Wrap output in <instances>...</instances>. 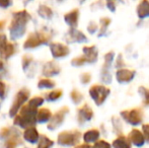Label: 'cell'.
Returning a JSON list of instances; mask_svg holds the SVG:
<instances>
[{
    "mask_svg": "<svg viewBox=\"0 0 149 148\" xmlns=\"http://www.w3.org/2000/svg\"><path fill=\"white\" fill-rule=\"evenodd\" d=\"M111 93V89L107 86L100 84H94L90 87L89 94L91 99L94 101L96 106H102L106 101L107 97Z\"/></svg>",
    "mask_w": 149,
    "mask_h": 148,
    "instance_id": "obj_1",
    "label": "cell"
},
{
    "mask_svg": "<svg viewBox=\"0 0 149 148\" xmlns=\"http://www.w3.org/2000/svg\"><path fill=\"white\" fill-rule=\"evenodd\" d=\"M121 117L130 125L133 126H137L140 125L141 122L143 121V111L140 108H134V109L130 110H124L120 113Z\"/></svg>",
    "mask_w": 149,
    "mask_h": 148,
    "instance_id": "obj_2",
    "label": "cell"
},
{
    "mask_svg": "<svg viewBox=\"0 0 149 148\" xmlns=\"http://www.w3.org/2000/svg\"><path fill=\"white\" fill-rule=\"evenodd\" d=\"M115 52L110 51L104 55V63L102 68V72H100V78L104 83L109 84L112 82V74H111V65L114 60Z\"/></svg>",
    "mask_w": 149,
    "mask_h": 148,
    "instance_id": "obj_3",
    "label": "cell"
},
{
    "mask_svg": "<svg viewBox=\"0 0 149 148\" xmlns=\"http://www.w3.org/2000/svg\"><path fill=\"white\" fill-rule=\"evenodd\" d=\"M81 134L79 131H72V132H63L58 137V142L61 145H74L78 142Z\"/></svg>",
    "mask_w": 149,
    "mask_h": 148,
    "instance_id": "obj_4",
    "label": "cell"
},
{
    "mask_svg": "<svg viewBox=\"0 0 149 148\" xmlns=\"http://www.w3.org/2000/svg\"><path fill=\"white\" fill-rule=\"evenodd\" d=\"M135 74V70L122 68V69H118V71L116 72V78L119 83H129L133 80Z\"/></svg>",
    "mask_w": 149,
    "mask_h": 148,
    "instance_id": "obj_5",
    "label": "cell"
},
{
    "mask_svg": "<svg viewBox=\"0 0 149 148\" xmlns=\"http://www.w3.org/2000/svg\"><path fill=\"white\" fill-rule=\"evenodd\" d=\"M128 139H129L130 143H132V144H134L137 147L143 146L144 143H145V139H144L143 134L138 129H132L131 132L128 135Z\"/></svg>",
    "mask_w": 149,
    "mask_h": 148,
    "instance_id": "obj_6",
    "label": "cell"
},
{
    "mask_svg": "<svg viewBox=\"0 0 149 148\" xmlns=\"http://www.w3.org/2000/svg\"><path fill=\"white\" fill-rule=\"evenodd\" d=\"M98 51L95 46L90 47H83V59L85 60V63H94L97 61Z\"/></svg>",
    "mask_w": 149,
    "mask_h": 148,
    "instance_id": "obj_7",
    "label": "cell"
},
{
    "mask_svg": "<svg viewBox=\"0 0 149 148\" xmlns=\"http://www.w3.org/2000/svg\"><path fill=\"white\" fill-rule=\"evenodd\" d=\"M93 117V112L89 108L88 105H84L82 108L78 110V120L80 123L90 121Z\"/></svg>",
    "mask_w": 149,
    "mask_h": 148,
    "instance_id": "obj_8",
    "label": "cell"
},
{
    "mask_svg": "<svg viewBox=\"0 0 149 148\" xmlns=\"http://www.w3.org/2000/svg\"><path fill=\"white\" fill-rule=\"evenodd\" d=\"M51 51H52V54L54 55V57H56V58L65 57V56L69 54L68 47L62 45V44H53V45L51 46Z\"/></svg>",
    "mask_w": 149,
    "mask_h": 148,
    "instance_id": "obj_9",
    "label": "cell"
},
{
    "mask_svg": "<svg viewBox=\"0 0 149 148\" xmlns=\"http://www.w3.org/2000/svg\"><path fill=\"white\" fill-rule=\"evenodd\" d=\"M137 15L140 19L149 17V1L142 0L137 5Z\"/></svg>",
    "mask_w": 149,
    "mask_h": 148,
    "instance_id": "obj_10",
    "label": "cell"
},
{
    "mask_svg": "<svg viewBox=\"0 0 149 148\" xmlns=\"http://www.w3.org/2000/svg\"><path fill=\"white\" fill-rule=\"evenodd\" d=\"M112 146L114 148H131V143H130L128 137L120 135L113 141Z\"/></svg>",
    "mask_w": 149,
    "mask_h": 148,
    "instance_id": "obj_11",
    "label": "cell"
},
{
    "mask_svg": "<svg viewBox=\"0 0 149 148\" xmlns=\"http://www.w3.org/2000/svg\"><path fill=\"white\" fill-rule=\"evenodd\" d=\"M79 17V10L78 9H73L69 13L65 15V22L71 26H76L77 22H78Z\"/></svg>",
    "mask_w": 149,
    "mask_h": 148,
    "instance_id": "obj_12",
    "label": "cell"
},
{
    "mask_svg": "<svg viewBox=\"0 0 149 148\" xmlns=\"http://www.w3.org/2000/svg\"><path fill=\"white\" fill-rule=\"evenodd\" d=\"M100 131L97 129H91V130L87 131L83 135V140L86 143L89 142H96L100 138Z\"/></svg>",
    "mask_w": 149,
    "mask_h": 148,
    "instance_id": "obj_13",
    "label": "cell"
},
{
    "mask_svg": "<svg viewBox=\"0 0 149 148\" xmlns=\"http://www.w3.org/2000/svg\"><path fill=\"white\" fill-rule=\"evenodd\" d=\"M87 38L81 32L76 30H71L69 32V42H85Z\"/></svg>",
    "mask_w": 149,
    "mask_h": 148,
    "instance_id": "obj_14",
    "label": "cell"
},
{
    "mask_svg": "<svg viewBox=\"0 0 149 148\" xmlns=\"http://www.w3.org/2000/svg\"><path fill=\"white\" fill-rule=\"evenodd\" d=\"M67 113H68V109H67V108H64V109L61 110L59 113H57V115H55V117L53 118V121H52L51 128H55L58 125H60Z\"/></svg>",
    "mask_w": 149,
    "mask_h": 148,
    "instance_id": "obj_15",
    "label": "cell"
},
{
    "mask_svg": "<svg viewBox=\"0 0 149 148\" xmlns=\"http://www.w3.org/2000/svg\"><path fill=\"white\" fill-rule=\"evenodd\" d=\"M100 34H98V37H102L106 35L107 31H108V28L110 26L112 20L109 17H102V18H100Z\"/></svg>",
    "mask_w": 149,
    "mask_h": 148,
    "instance_id": "obj_16",
    "label": "cell"
},
{
    "mask_svg": "<svg viewBox=\"0 0 149 148\" xmlns=\"http://www.w3.org/2000/svg\"><path fill=\"white\" fill-rule=\"evenodd\" d=\"M138 92H139L140 95L142 97L143 104L146 107H148L149 106V88H147V87H145V86H139Z\"/></svg>",
    "mask_w": 149,
    "mask_h": 148,
    "instance_id": "obj_17",
    "label": "cell"
},
{
    "mask_svg": "<svg viewBox=\"0 0 149 148\" xmlns=\"http://www.w3.org/2000/svg\"><path fill=\"white\" fill-rule=\"evenodd\" d=\"M38 137H39V135H38V132L36 131V129H28L24 132V138L31 143L36 142L38 140Z\"/></svg>",
    "mask_w": 149,
    "mask_h": 148,
    "instance_id": "obj_18",
    "label": "cell"
},
{
    "mask_svg": "<svg viewBox=\"0 0 149 148\" xmlns=\"http://www.w3.org/2000/svg\"><path fill=\"white\" fill-rule=\"evenodd\" d=\"M112 121H113V126H114V130L115 132L118 134V136L122 135V124H121V121L119 120L117 117H113L112 118Z\"/></svg>",
    "mask_w": 149,
    "mask_h": 148,
    "instance_id": "obj_19",
    "label": "cell"
},
{
    "mask_svg": "<svg viewBox=\"0 0 149 148\" xmlns=\"http://www.w3.org/2000/svg\"><path fill=\"white\" fill-rule=\"evenodd\" d=\"M50 117H51V113L48 111V110L44 109L38 114V120L41 121V122H45V121H47Z\"/></svg>",
    "mask_w": 149,
    "mask_h": 148,
    "instance_id": "obj_20",
    "label": "cell"
},
{
    "mask_svg": "<svg viewBox=\"0 0 149 148\" xmlns=\"http://www.w3.org/2000/svg\"><path fill=\"white\" fill-rule=\"evenodd\" d=\"M71 97H72L73 101H74L75 104H79L81 101H82L83 97L78 90H73L72 92H71Z\"/></svg>",
    "mask_w": 149,
    "mask_h": 148,
    "instance_id": "obj_21",
    "label": "cell"
},
{
    "mask_svg": "<svg viewBox=\"0 0 149 148\" xmlns=\"http://www.w3.org/2000/svg\"><path fill=\"white\" fill-rule=\"evenodd\" d=\"M92 148H112L111 144L109 142L104 140H97L95 143H94L93 147Z\"/></svg>",
    "mask_w": 149,
    "mask_h": 148,
    "instance_id": "obj_22",
    "label": "cell"
},
{
    "mask_svg": "<svg viewBox=\"0 0 149 148\" xmlns=\"http://www.w3.org/2000/svg\"><path fill=\"white\" fill-rule=\"evenodd\" d=\"M142 134L145 139V142L149 143V124L142 125Z\"/></svg>",
    "mask_w": 149,
    "mask_h": 148,
    "instance_id": "obj_23",
    "label": "cell"
},
{
    "mask_svg": "<svg viewBox=\"0 0 149 148\" xmlns=\"http://www.w3.org/2000/svg\"><path fill=\"white\" fill-rule=\"evenodd\" d=\"M52 144H53V142H52L51 140H49V139H47L46 137H44L39 148H50Z\"/></svg>",
    "mask_w": 149,
    "mask_h": 148,
    "instance_id": "obj_24",
    "label": "cell"
},
{
    "mask_svg": "<svg viewBox=\"0 0 149 148\" xmlns=\"http://www.w3.org/2000/svg\"><path fill=\"white\" fill-rule=\"evenodd\" d=\"M43 104V99H40V97H35L33 99H31L30 101V107L31 108H33V107H38V106L42 105Z\"/></svg>",
    "mask_w": 149,
    "mask_h": 148,
    "instance_id": "obj_25",
    "label": "cell"
},
{
    "mask_svg": "<svg viewBox=\"0 0 149 148\" xmlns=\"http://www.w3.org/2000/svg\"><path fill=\"white\" fill-rule=\"evenodd\" d=\"M62 95V91L61 90H55V91H52L51 93L49 94V99L51 101H54V99H57Z\"/></svg>",
    "mask_w": 149,
    "mask_h": 148,
    "instance_id": "obj_26",
    "label": "cell"
},
{
    "mask_svg": "<svg viewBox=\"0 0 149 148\" xmlns=\"http://www.w3.org/2000/svg\"><path fill=\"white\" fill-rule=\"evenodd\" d=\"M125 65L126 64L123 60V56H122V54H119L118 58H117V61H116V67L119 68V69H122V67H124Z\"/></svg>",
    "mask_w": 149,
    "mask_h": 148,
    "instance_id": "obj_27",
    "label": "cell"
},
{
    "mask_svg": "<svg viewBox=\"0 0 149 148\" xmlns=\"http://www.w3.org/2000/svg\"><path fill=\"white\" fill-rule=\"evenodd\" d=\"M55 85V83L52 82L50 80H43L39 83V86L40 87H53Z\"/></svg>",
    "mask_w": 149,
    "mask_h": 148,
    "instance_id": "obj_28",
    "label": "cell"
},
{
    "mask_svg": "<svg viewBox=\"0 0 149 148\" xmlns=\"http://www.w3.org/2000/svg\"><path fill=\"white\" fill-rule=\"evenodd\" d=\"M97 24H95V22H91L89 24V26H88V28H87V30H88V32L90 33V34H93V33H95L96 32V30H97Z\"/></svg>",
    "mask_w": 149,
    "mask_h": 148,
    "instance_id": "obj_29",
    "label": "cell"
},
{
    "mask_svg": "<svg viewBox=\"0 0 149 148\" xmlns=\"http://www.w3.org/2000/svg\"><path fill=\"white\" fill-rule=\"evenodd\" d=\"M80 79H81V82L85 84V83H88L89 82L90 79H91V76H90L89 73H83L82 75H81Z\"/></svg>",
    "mask_w": 149,
    "mask_h": 148,
    "instance_id": "obj_30",
    "label": "cell"
},
{
    "mask_svg": "<svg viewBox=\"0 0 149 148\" xmlns=\"http://www.w3.org/2000/svg\"><path fill=\"white\" fill-rule=\"evenodd\" d=\"M107 6H108V8L112 12L116 11V2H114V1H108V2H107Z\"/></svg>",
    "mask_w": 149,
    "mask_h": 148,
    "instance_id": "obj_31",
    "label": "cell"
},
{
    "mask_svg": "<svg viewBox=\"0 0 149 148\" xmlns=\"http://www.w3.org/2000/svg\"><path fill=\"white\" fill-rule=\"evenodd\" d=\"M4 91H5V86L3 82H0V97H3Z\"/></svg>",
    "mask_w": 149,
    "mask_h": 148,
    "instance_id": "obj_32",
    "label": "cell"
},
{
    "mask_svg": "<svg viewBox=\"0 0 149 148\" xmlns=\"http://www.w3.org/2000/svg\"><path fill=\"white\" fill-rule=\"evenodd\" d=\"M75 148H91V147H90L88 144H81V145H78V146H76Z\"/></svg>",
    "mask_w": 149,
    "mask_h": 148,
    "instance_id": "obj_33",
    "label": "cell"
}]
</instances>
